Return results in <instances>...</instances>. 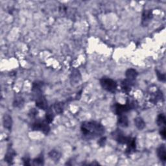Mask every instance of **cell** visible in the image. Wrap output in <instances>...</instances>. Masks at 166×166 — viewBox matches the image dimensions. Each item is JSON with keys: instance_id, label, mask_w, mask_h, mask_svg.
I'll return each mask as SVG.
<instances>
[{"instance_id": "6da1fadb", "label": "cell", "mask_w": 166, "mask_h": 166, "mask_svg": "<svg viewBox=\"0 0 166 166\" xmlns=\"http://www.w3.org/2000/svg\"><path fill=\"white\" fill-rule=\"evenodd\" d=\"M81 130L85 138L90 140L101 137L105 133V127L97 121H85L81 126Z\"/></svg>"}, {"instance_id": "7a4b0ae2", "label": "cell", "mask_w": 166, "mask_h": 166, "mask_svg": "<svg viewBox=\"0 0 166 166\" xmlns=\"http://www.w3.org/2000/svg\"><path fill=\"white\" fill-rule=\"evenodd\" d=\"M136 104L135 101L128 100L126 101V104L123 105L119 103H116L114 105V112L118 116L124 114L130 110H133L136 107Z\"/></svg>"}, {"instance_id": "3957f363", "label": "cell", "mask_w": 166, "mask_h": 166, "mask_svg": "<svg viewBox=\"0 0 166 166\" xmlns=\"http://www.w3.org/2000/svg\"><path fill=\"white\" fill-rule=\"evenodd\" d=\"M100 84L105 90L110 93H115L117 90V88H118L117 82L113 79L108 77L101 78L100 79Z\"/></svg>"}, {"instance_id": "277c9868", "label": "cell", "mask_w": 166, "mask_h": 166, "mask_svg": "<svg viewBox=\"0 0 166 166\" xmlns=\"http://www.w3.org/2000/svg\"><path fill=\"white\" fill-rule=\"evenodd\" d=\"M48 124L46 121H36L32 124L31 127L33 130H40L47 135L50 131V126Z\"/></svg>"}, {"instance_id": "5b68a950", "label": "cell", "mask_w": 166, "mask_h": 166, "mask_svg": "<svg viewBox=\"0 0 166 166\" xmlns=\"http://www.w3.org/2000/svg\"><path fill=\"white\" fill-rule=\"evenodd\" d=\"M112 136H113L114 139L120 144H126L131 138V137H129V136H125L119 130H116L114 132Z\"/></svg>"}, {"instance_id": "8992f818", "label": "cell", "mask_w": 166, "mask_h": 166, "mask_svg": "<svg viewBox=\"0 0 166 166\" xmlns=\"http://www.w3.org/2000/svg\"><path fill=\"white\" fill-rule=\"evenodd\" d=\"M153 18V14L152 10H144L141 16V25L144 27L148 26Z\"/></svg>"}, {"instance_id": "52a82bcc", "label": "cell", "mask_w": 166, "mask_h": 166, "mask_svg": "<svg viewBox=\"0 0 166 166\" xmlns=\"http://www.w3.org/2000/svg\"><path fill=\"white\" fill-rule=\"evenodd\" d=\"M36 106L42 110H47V101L43 94L35 97Z\"/></svg>"}, {"instance_id": "ba28073f", "label": "cell", "mask_w": 166, "mask_h": 166, "mask_svg": "<svg viewBox=\"0 0 166 166\" xmlns=\"http://www.w3.org/2000/svg\"><path fill=\"white\" fill-rule=\"evenodd\" d=\"M134 85V81H131L127 79L123 80L121 82V88L125 93H129L131 90L132 86Z\"/></svg>"}, {"instance_id": "9c48e42d", "label": "cell", "mask_w": 166, "mask_h": 166, "mask_svg": "<svg viewBox=\"0 0 166 166\" xmlns=\"http://www.w3.org/2000/svg\"><path fill=\"white\" fill-rule=\"evenodd\" d=\"M165 146L164 144L161 145L157 149V155L159 159L162 162H165L166 153H165Z\"/></svg>"}, {"instance_id": "30bf717a", "label": "cell", "mask_w": 166, "mask_h": 166, "mask_svg": "<svg viewBox=\"0 0 166 166\" xmlns=\"http://www.w3.org/2000/svg\"><path fill=\"white\" fill-rule=\"evenodd\" d=\"M138 75V74L137 71L134 69H132V68H130V69L127 70L125 72L126 79H127L131 81H134Z\"/></svg>"}, {"instance_id": "8fae6325", "label": "cell", "mask_w": 166, "mask_h": 166, "mask_svg": "<svg viewBox=\"0 0 166 166\" xmlns=\"http://www.w3.org/2000/svg\"><path fill=\"white\" fill-rule=\"evenodd\" d=\"M127 145V148L126 149V154H131L136 150V138H131L129 142L126 144Z\"/></svg>"}, {"instance_id": "7c38bea8", "label": "cell", "mask_w": 166, "mask_h": 166, "mask_svg": "<svg viewBox=\"0 0 166 166\" xmlns=\"http://www.w3.org/2000/svg\"><path fill=\"white\" fill-rule=\"evenodd\" d=\"M81 79V75L79 71L75 69L72 71L71 75V82L73 84H78Z\"/></svg>"}, {"instance_id": "4fadbf2b", "label": "cell", "mask_w": 166, "mask_h": 166, "mask_svg": "<svg viewBox=\"0 0 166 166\" xmlns=\"http://www.w3.org/2000/svg\"><path fill=\"white\" fill-rule=\"evenodd\" d=\"M3 123L5 128L8 130H11L12 125V120L11 116L8 114L4 115L3 118Z\"/></svg>"}, {"instance_id": "5bb4252c", "label": "cell", "mask_w": 166, "mask_h": 166, "mask_svg": "<svg viewBox=\"0 0 166 166\" xmlns=\"http://www.w3.org/2000/svg\"><path fill=\"white\" fill-rule=\"evenodd\" d=\"M14 156H15V153H14V151L11 148L9 149L7 152V154H5V161L9 164H12Z\"/></svg>"}, {"instance_id": "9a60e30c", "label": "cell", "mask_w": 166, "mask_h": 166, "mask_svg": "<svg viewBox=\"0 0 166 166\" xmlns=\"http://www.w3.org/2000/svg\"><path fill=\"white\" fill-rule=\"evenodd\" d=\"M118 119V125L121 127H126L129 125V119L125 115H119Z\"/></svg>"}, {"instance_id": "2e32d148", "label": "cell", "mask_w": 166, "mask_h": 166, "mask_svg": "<svg viewBox=\"0 0 166 166\" xmlns=\"http://www.w3.org/2000/svg\"><path fill=\"white\" fill-rule=\"evenodd\" d=\"M134 124L139 130H143L145 127V122L140 117H138L134 119Z\"/></svg>"}, {"instance_id": "e0dca14e", "label": "cell", "mask_w": 166, "mask_h": 166, "mask_svg": "<svg viewBox=\"0 0 166 166\" xmlns=\"http://www.w3.org/2000/svg\"><path fill=\"white\" fill-rule=\"evenodd\" d=\"M49 155V157H50V158L53 160H54L55 162H58V160H59L60 158H61V153L58 152V150H51L50 153H49L48 154Z\"/></svg>"}, {"instance_id": "ac0fdd59", "label": "cell", "mask_w": 166, "mask_h": 166, "mask_svg": "<svg viewBox=\"0 0 166 166\" xmlns=\"http://www.w3.org/2000/svg\"><path fill=\"white\" fill-rule=\"evenodd\" d=\"M23 103H24L23 99L21 96L18 95L15 97V99L14 100L13 106L14 107H17V108H20V107H22L23 105Z\"/></svg>"}, {"instance_id": "d6986e66", "label": "cell", "mask_w": 166, "mask_h": 166, "mask_svg": "<svg viewBox=\"0 0 166 166\" xmlns=\"http://www.w3.org/2000/svg\"><path fill=\"white\" fill-rule=\"evenodd\" d=\"M53 109H54L55 111L57 114H61L63 112V109H64V105L62 102H58L54 104L53 105Z\"/></svg>"}, {"instance_id": "ffe728a7", "label": "cell", "mask_w": 166, "mask_h": 166, "mask_svg": "<svg viewBox=\"0 0 166 166\" xmlns=\"http://www.w3.org/2000/svg\"><path fill=\"white\" fill-rule=\"evenodd\" d=\"M157 123L158 126H164L165 125V116L164 114H160L158 115L157 119Z\"/></svg>"}, {"instance_id": "44dd1931", "label": "cell", "mask_w": 166, "mask_h": 166, "mask_svg": "<svg viewBox=\"0 0 166 166\" xmlns=\"http://www.w3.org/2000/svg\"><path fill=\"white\" fill-rule=\"evenodd\" d=\"M55 115L53 114V112L52 110L47 109V112L46 114V121L48 123H51L54 119Z\"/></svg>"}, {"instance_id": "7402d4cb", "label": "cell", "mask_w": 166, "mask_h": 166, "mask_svg": "<svg viewBox=\"0 0 166 166\" xmlns=\"http://www.w3.org/2000/svg\"><path fill=\"white\" fill-rule=\"evenodd\" d=\"M33 164L35 165H43V157H39L33 160Z\"/></svg>"}, {"instance_id": "603a6c76", "label": "cell", "mask_w": 166, "mask_h": 166, "mask_svg": "<svg viewBox=\"0 0 166 166\" xmlns=\"http://www.w3.org/2000/svg\"><path fill=\"white\" fill-rule=\"evenodd\" d=\"M156 72H157V75L158 80L160 81L165 82V74H162V73H160L158 70H156Z\"/></svg>"}, {"instance_id": "cb8c5ba5", "label": "cell", "mask_w": 166, "mask_h": 166, "mask_svg": "<svg viewBox=\"0 0 166 166\" xmlns=\"http://www.w3.org/2000/svg\"><path fill=\"white\" fill-rule=\"evenodd\" d=\"M160 134L161 136H162V138L164 140H165V138H166V131H165V126H162V128H161L160 131Z\"/></svg>"}, {"instance_id": "d4e9b609", "label": "cell", "mask_w": 166, "mask_h": 166, "mask_svg": "<svg viewBox=\"0 0 166 166\" xmlns=\"http://www.w3.org/2000/svg\"><path fill=\"white\" fill-rule=\"evenodd\" d=\"M38 114V111L35 109H33L30 110V113H29V115H30V116L31 117H35Z\"/></svg>"}, {"instance_id": "484cf974", "label": "cell", "mask_w": 166, "mask_h": 166, "mask_svg": "<svg viewBox=\"0 0 166 166\" xmlns=\"http://www.w3.org/2000/svg\"><path fill=\"white\" fill-rule=\"evenodd\" d=\"M23 164L24 165H30V159H29L28 157L23 158Z\"/></svg>"}, {"instance_id": "4316f807", "label": "cell", "mask_w": 166, "mask_h": 166, "mask_svg": "<svg viewBox=\"0 0 166 166\" xmlns=\"http://www.w3.org/2000/svg\"><path fill=\"white\" fill-rule=\"evenodd\" d=\"M105 141H106V138H102L98 141V144L101 146H103L105 145Z\"/></svg>"}]
</instances>
